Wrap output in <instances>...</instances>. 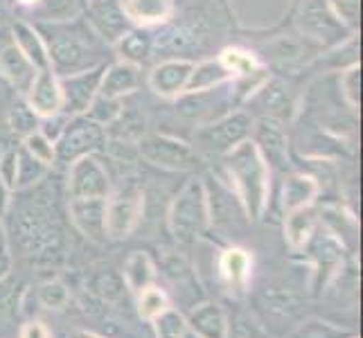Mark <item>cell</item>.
I'll list each match as a JSON object with an SVG mask.
<instances>
[{
    "instance_id": "obj_19",
    "label": "cell",
    "mask_w": 363,
    "mask_h": 338,
    "mask_svg": "<svg viewBox=\"0 0 363 338\" xmlns=\"http://www.w3.org/2000/svg\"><path fill=\"white\" fill-rule=\"evenodd\" d=\"M122 7L131 25L152 30L169 23L177 9V0H122Z\"/></svg>"
},
{
    "instance_id": "obj_29",
    "label": "cell",
    "mask_w": 363,
    "mask_h": 338,
    "mask_svg": "<svg viewBox=\"0 0 363 338\" xmlns=\"http://www.w3.org/2000/svg\"><path fill=\"white\" fill-rule=\"evenodd\" d=\"M154 261L147 253L143 250H135V253L127 259L124 264V273H122V280L127 284V289L133 293H140L143 289H147L149 284L154 282Z\"/></svg>"
},
{
    "instance_id": "obj_24",
    "label": "cell",
    "mask_w": 363,
    "mask_h": 338,
    "mask_svg": "<svg viewBox=\"0 0 363 338\" xmlns=\"http://www.w3.org/2000/svg\"><path fill=\"white\" fill-rule=\"evenodd\" d=\"M316 228H318V212L314 210V205L286 212L284 237L289 248L296 250V253H300V250H305L309 246V240L314 237Z\"/></svg>"
},
{
    "instance_id": "obj_13",
    "label": "cell",
    "mask_w": 363,
    "mask_h": 338,
    "mask_svg": "<svg viewBox=\"0 0 363 338\" xmlns=\"http://www.w3.org/2000/svg\"><path fill=\"white\" fill-rule=\"evenodd\" d=\"M194 61L192 59H162L149 72V89H152L158 97L165 99H177L185 93L187 79H190Z\"/></svg>"
},
{
    "instance_id": "obj_5",
    "label": "cell",
    "mask_w": 363,
    "mask_h": 338,
    "mask_svg": "<svg viewBox=\"0 0 363 338\" xmlns=\"http://www.w3.org/2000/svg\"><path fill=\"white\" fill-rule=\"evenodd\" d=\"M298 28L307 39L328 47L343 43L352 34V30L336 16L330 0H305L298 14Z\"/></svg>"
},
{
    "instance_id": "obj_36",
    "label": "cell",
    "mask_w": 363,
    "mask_h": 338,
    "mask_svg": "<svg viewBox=\"0 0 363 338\" xmlns=\"http://www.w3.org/2000/svg\"><path fill=\"white\" fill-rule=\"evenodd\" d=\"M50 167L41 165L39 160H34L25 149H18V179H16V190H25V187H32L34 183H39L45 171Z\"/></svg>"
},
{
    "instance_id": "obj_45",
    "label": "cell",
    "mask_w": 363,
    "mask_h": 338,
    "mask_svg": "<svg viewBox=\"0 0 363 338\" xmlns=\"http://www.w3.org/2000/svg\"><path fill=\"white\" fill-rule=\"evenodd\" d=\"M21 338H50V332L43 322H28L25 327L21 329Z\"/></svg>"
},
{
    "instance_id": "obj_11",
    "label": "cell",
    "mask_w": 363,
    "mask_h": 338,
    "mask_svg": "<svg viewBox=\"0 0 363 338\" xmlns=\"http://www.w3.org/2000/svg\"><path fill=\"white\" fill-rule=\"evenodd\" d=\"M86 11H89V28L95 36L108 43H116L122 32L131 28L122 0H86Z\"/></svg>"
},
{
    "instance_id": "obj_18",
    "label": "cell",
    "mask_w": 363,
    "mask_h": 338,
    "mask_svg": "<svg viewBox=\"0 0 363 338\" xmlns=\"http://www.w3.org/2000/svg\"><path fill=\"white\" fill-rule=\"evenodd\" d=\"M36 72L39 70L30 64V59L21 52L14 41L0 50V77H3L11 89H16L21 95L28 93Z\"/></svg>"
},
{
    "instance_id": "obj_47",
    "label": "cell",
    "mask_w": 363,
    "mask_h": 338,
    "mask_svg": "<svg viewBox=\"0 0 363 338\" xmlns=\"http://www.w3.org/2000/svg\"><path fill=\"white\" fill-rule=\"evenodd\" d=\"M16 3L21 5V7H28V9H34L36 5L41 3V0H16Z\"/></svg>"
},
{
    "instance_id": "obj_4",
    "label": "cell",
    "mask_w": 363,
    "mask_h": 338,
    "mask_svg": "<svg viewBox=\"0 0 363 338\" xmlns=\"http://www.w3.org/2000/svg\"><path fill=\"white\" fill-rule=\"evenodd\" d=\"M255 118L248 111H230L226 116H221L212 122H206L194 133V145L199 152L208 156H226L228 152L248 140L250 131H253Z\"/></svg>"
},
{
    "instance_id": "obj_49",
    "label": "cell",
    "mask_w": 363,
    "mask_h": 338,
    "mask_svg": "<svg viewBox=\"0 0 363 338\" xmlns=\"http://www.w3.org/2000/svg\"><path fill=\"white\" fill-rule=\"evenodd\" d=\"M0 242H5V237H3V228H0Z\"/></svg>"
},
{
    "instance_id": "obj_48",
    "label": "cell",
    "mask_w": 363,
    "mask_h": 338,
    "mask_svg": "<svg viewBox=\"0 0 363 338\" xmlns=\"http://www.w3.org/2000/svg\"><path fill=\"white\" fill-rule=\"evenodd\" d=\"M68 338H102V336H95V334H89V332H79V334H72Z\"/></svg>"
},
{
    "instance_id": "obj_25",
    "label": "cell",
    "mask_w": 363,
    "mask_h": 338,
    "mask_svg": "<svg viewBox=\"0 0 363 338\" xmlns=\"http://www.w3.org/2000/svg\"><path fill=\"white\" fill-rule=\"evenodd\" d=\"M199 338H228V318L217 303L199 305L185 320Z\"/></svg>"
},
{
    "instance_id": "obj_8",
    "label": "cell",
    "mask_w": 363,
    "mask_h": 338,
    "mask_svg": "<svg viewBox=\"0 0 363 338\" xmlns=\"http://www.w3.org/2000/svg\"><path fill=\"white\" fill-rule=\"evenodd\" d=\"M145 210V192L138 185H127L106 198V237L124 240L133 232Z\"/></svg>"
},
{
    "instance_id": "obj_21",
    "label": "cell",
    "mask_w": 363,
    "mask_h": 338,
    "mask_svg": "<svg viewBox=\"0 0 363 338\" xmlns=\"http://www.w3.org/2000/svg\"><path fill=\"white\" fill-rule=\"evenodd\" d=\"M250 140H253L259 149V154L264 156L269 167H284L286 165V135L280 129L278 122L273 120H262L253 124L250 131Z\"/></svg>"
},
{
    "instance_id": "obj_32",
    "label": "cell",
    "mask_w": 363,
    "mask_h": 338,
    "mask_svg": "<svg viewBox=\"0 0 363 338\" xmlns=\"http://www.w3.org/2000/svg\"><path fill=\"white\" fill-rule=\"evenodd\" d=\"M7 124H9L11 133L18 135L21 140H23V137H28L34 131H39V127H41V116L28 102H25V99H18V102H14V106L9 108Z\"/></svg>"
},
{
    "instance_id": "obj_28",
    "label": "cell",
    "mask_w": 363,
    "mask_h": 338,
    "mask_svg": "<svg viewBox=\"0 0 363 338\" xmlns=\"http://www.w3.org/2000/svg\"><path fill=\"white\" fill-rule=\"evenodd\" d=\"M250 266H253V259L246 253L244 248H228L223 250L221 257H219V271L223 275L230 286L235 289H242V286L248 282V275H250Z\"/></svg>"
},
{
    "instance_id": "obj_10",
    "label": "cell",
    "mask_w": 363,
    "mask_h": 338,
    "mask_svg": "<svg viewBox=\"0 0 363 338\" xmlns=\"http://www.w3.org/2000/svg\"><path fill=\"white\" fill-rule=\"evenodd\" d=\"M68 196L70 198H108L111 181L106 167L91 156H82L68 165Z\"/></svg>"
},
{
    "instance_id": "obj_46",
    "label": "cell",
    "mask_w": 363,
    "mask_h": 338,
    "mask_svg": "<svg viewBox=\"0 0 363 338\" xmlns=\"http://www.w3.org/2000/svg\"><path fill=\"white\" fill-rule=\"evenodd\" d=\"M9 264H11V259H9V253H7V244L0 242V280H3L5 275H7Z\"/></svg>"
},
{
    "instance_id": "obj_30",
    "label": "cell",
    "mask_w": 363,
    "mask_h": 338,
    "mask_svg": "<svg viewBox=\"0 0 363 338\" xmlns=\"http://www.w3.org/2000/svg\"><path fill=\"white\" fill-rule=\"evenodd\" d=\"M86 9V0H41L32 11L39 16V23H61L77 18Z\"/></svg>"
},
{
    "instance_id": "obj_38",
    "label": "cell",
    "mask_w": 363,
    "mask_h": 338,
    "mask_svg": "<svg viewBox=\"0 0 363 338\" xmlns=\"http://www.w3.org/2000/svg\"><path fill=\"white\" fill-rule=\"evenodd\" d=\"M154 325H156L158 338H185V332H187L185 318L174 309L162 311V314L154 320Z\"/></svg>"
},
{
    "instance_id": "obj_15",
    "label": "cell",
    "mask_w": 363,
    "mask_h": 338,
    "mask_svg": "<svg viewBox=\"0 0 363 338\" xmlns=\"http://www.w3.org/2000/svg\"><path fill=\"white\" fill-rule=\"evenodd\" d=\"M201 47V36L187 25H158V32H154V52L167 55V59L179 57L187 59L185 55L194 52Z\"/></svg>"
},
{
    "instance_id": "obj_35",
    "label": "cell",
    "mask_w": 363,
    "mask_h": 338,
    "mask_svg": "<svg viewBox=\"0 0 363 338\" xmlns=\"http://www.w3.org/2000/svg\"><path fill=\"white\" fill-rule=\"evenodd\" d=\"M23 149L28 152L34 160H39L41 165L52 167L57 162V152H55V142L48 140L41 131H34L32 135L23 137Z\"/></svg>"
},
{
    "instance_id": "obj_2",
    "label": "cell",
    "mask_w": 363,
    "mask_h": 338,
    "mask_svg": "<svg viewBox=\"0 0 363 338\" xmlns=\"http://www.w3.org/2000/svg\"><path fill=\"white\" fill-rule=\"evenodd\" d=\"M34 25L43 36L48 57H50V70H52L57 77L82 72V70H89L93 66L102 64L93 41L89 39V34L79 28H74L70 21L34 23Z\"/></svg>"
},
{
    "instance_id": "obj_23",
    "label": "cell",
    "mask_w": 363,
    "mask_h": 338,
    "mask_svg": "<svg viewBox=\"0 0 363 338\" xmlns=\"http://www.w3.org/2000/svg\"><path fill=\"white\" fill-rule=\"evenodd\" d=\"M233 81L230 70L221 64V59H203L194 61L190 79H187L185 93H206V91H217L221 86Z\"/></svg>"
},
{
    "instance_id": "obj_26",
    "label": "cell",
    "mask_w": 363,
    "mask_h": 338,
    "mask_svg": "<svg viewBox=\"0 0 363 338\" xmlns=\"http://www.w3.org/2000/svg\"><path fill=\"white\" fill-rule=\"evenodd\" d=\"M320 192V185L314 176H307V174H291L286 176L282 183V210L284 212H294L300 208L314 205L316 196Z\"/></svg>"
},
{
    "instance_id": "obj_9",
    "label": "cell",
    "mask_w": 363,
    "mask_h": 338,
    "mask_svg": "<svg viewBox=\"0 0 363 338\" xmlns=\"http://www.w3.org/2000/svg\"><path fill=\"white\" fill-rule=\"evenodd\" d=\"M104 68H106V64H99V66L89 68V70L59 77L61 113H66L68 118H74V116H84V113L91 108L93 99L99 93V84H102Z\"/></svg>"
},
{
    "instance_id": "obj_44",
    "label": "cell",
    "mask_w": 363,
    "mask_h": 338,
    "mask_svg": "<svg viewBox=\"0 0 363 338\" xmlns=\"http://www.w3.org/2000/svg\"><path fill=\"white\" fill-rule=\"evenodd\" d=\"M5 142L0 140V156H3V152H5ZM9 205H11V190L7 187V183L0 179V219H3L5 215H7V210H9Z\"/></svg>"
},
{
    "instance_id": "obj_1",
    "label": "cell",
    "mask_w": 363,
    "mask_h": 338,
    "mask_svg": "<svg viewBox=\"0 0 363 338\" xmlns=\"http://www.w3.org/2000/svg\"><path fill=\"white\" fill-rule=\"evenodd\" d=\"M228 179L233 181V192L240 196L246 210L248 221H259L264 217L271 194V167L259 154L257 145L244 140L237 145L233 152L223 156Z\"/></svg>"
},
{
    "instance_id": "obj_43",
    "label": "cell",
    "mask_w": 363,
    "mask_h": 338,
    "mask_svg": "<svg viewBox=\"0 0 363 338\" xmlns=\"http://www.w3.org/2000/svg\"><path fill=\"white\" fill-rule=\"evenodd\" d=\"M68 120H70V118L66 116V113H57V116L41 118V127H39V131L48 137V140L57 142V140H59V135L64 133Z\"/></svg>"
},
{
    "instance_id": "obj_7",
    "label": "cell",
    "mask_w": 363,
    "mask_h": 338,
    "mask_svg": "<svg viewBox=\"0 0 363 338\" xmlns=\"http://www.w3.org/2000/svg\"><path fill=\"white\" fill-rule=\"evenodd\" d=\"M140 156L152 162L154 167L167 171H190L196 165V152L192 145H187L174 135L165 133H147L138 142Z\"/></svg>"
},
{
    "instance_id": "obj_31",
    "label": "cell",
    "mask_w": 363,
    "mask_h": 338,
    "mask_svg": "<svg viewBox=\"0 0 363 338\" xmlns=\"http://www.w3.org/2000/svg\"><path fill=\"white\" fill-rule=\"evenodd\" d=\"M219 59H221V64L230 70L233 79L253 77V74L264 70L259 61H257V57L250 52V50H244V47H226L219 55Z\"/></svg>"
},
{
    "instance_id": "obj_27",
    "label": "cell",
    "mask_w": 363,
    "mask_h": 338,
    "mask_svg": "<svg viewBox=\"0 0 363 338\" xmlns=\"http://www.w3.org/2000/svg\"><path fill=\"white\" fill-rule=\"evenodd\" d=\"M11 34H14V43L21 52L30 59V64L36 70H48L50 68V57H48V47L41 32L36 30V25L18 21L11 28Z\"/></svg>"
},
{
    "instance_id": "obj_12",
    "label": "cell",
    "mask_w": 363,
    "mask_h": 338,
    "mask_svg": "<svg viewBox=\"0 0 363 338\" xmlns=\"http://www.w3.org/2000/svg\"><path fill=\"white\" fill-rule=\"evenodd\" d=\"M246 102L248 106H255L259 111L262 120H273L280 124L291 120L294 116V99L289 86L280 79H267Z\"/></svg>"
},
{
    "instance_id": "obj_6",
    "label": "cell",
    "mask_w": 363,
    "mask_h": 338,
    "mask_svg": "<svg viewBox=\"0 0 363 338\" xmlns=\"http://www.w3.org/2000/svg\"><path fill=\"white\" fill-rule=\"evenodd\" d=\"M106 145V129L86 116H74L68 120L64 133L55 142L57 162L70 165L82 156H91Z\"/></svg>"
},
{
    "instance_id": "obj_39",
    "label": "cell",
    "mask_w": 363,
    "mask_h": 338,
    "mask_svg": "<svg viewBox=\"0 0 363 338\" xmlns=\"http://www.w3.org/2000/svg\"><path fill=\"white\" fill-rule=\"evenodd\" d=\"M68 289H66V284L64 282H48L43 284L41 289H39V300H41V305L48 307V309H61V307H66L68 305Z\"/></svg>"
},
{
    "instance_id": "obj_33",
    "label": "cell",
    "mask_w": 363,
    "mask_h": 338,
    "mask_svg": "<svg viewBox=\"0 0 363 338\" xmlns=\"http://www.w3.org/2000/svg\"><path fill=\"white\" fill-rule=\"evenodd\" d=\"M169 309V298L167 293L158 289V286L149 284L147 289H143L138 293V311H140V318L154 322L162 311Z\"/></svg>"
},
{
    "instance_id": "obj_14",
    "label": "cell",
    "mask_w": 363,
    "mask_h": 338,
    "mask_svg": "<svg viewBox=\"0 0 363 338\" xmlns=\"http://www.w3.org/2000/svg\"><path fill=\"white\" fill-rule=\"evenodd\" d=\"M70 219L77 230L93 242L106 240V198H70Z\"/></svg>"
},
{
    "instance_id": "obj_16",
    "label": "cell",
    "mask_w": 363,
    "mask_h": 338,
    "mask_svg": "<svg viewBox=\"0 0 363 338\" xmlns=\"http://www.w3.org/2000/svg\"><path fill=\"white\" fill-rule=\"evenodd\" d=\"M23 99L28 102L41 118H50L61 113V86L59 77L52 70H39L36 72L34 81L30 84L28 93L23 95Z\"/></svg>"
},
{
    "instance_id": "obj_34",
    "label": "cell",
    "mask_w": 363,
    "mask_h": 338,
    "mask_svg": "<svg viewBox=\"0 0 363 338\" xmlns=\"http://www.w3.org/2000/svg\"><path fill=\"white\" fill-rule=\"evenodd\" d=\"M124 113V106H122V99H113V97H104V95H99L93 99V104L91 108L84 113L86 118H91L93 122L97 124H102V127L106 129L108 124H113L120 116Z\"/></svg>"
},
{
    "instance_id": "obj_40",
    "label": "cell",
    "mask_w": 363,
    "mask_h": 338,
    "mask_svg": "<svg viewBox=\"0 0 363 338\" xmlns=\"http://www.w3.org/2000/svg\"><path fill=\"white\" fill-rule=\"evenodd\" d=\"M0 179L7 183L11 192L16 190V179H18V149L5 147L3 156H0Z\"/></svg>"
},
{
    "instance_id": "obj_20",
    "label": "cell",
    "mask_w": 363,
    "mask_h": 338,
    "mask_svg": "<svg viewBox=\"0 0 363 338\" xmlns=\"http://www.w3.org/2000/svg\"><path fill=\"white\" fill-rule=\"evenodd\" d=\"M309 244L314 248L318 286H325L343 264V244L341 240H336L332 232H320V235L314 232Z\"/></svg>"
},
{
    "instance_id": "obj_17",
    "label": "cell",
    "mask_w": 363,
    "mask_h": 338,
    "mask_svg": "<svg viewBox=\"0 0 363 338\" xmlns=\"http://www.w3.org/2000/svg\"><path fill=\"white\" fill-rule=\"evenodd\" d=\"M143 81V68L129 64V61H116L104 68L102 84H99V95L113 97V99H124L127 95L135 93L140 89Z\"/></svg>"
},
{
    "instance_id": "obj_3",
    "label": "cell",
    "mask_w": 363,
    "mask_h": 338,
    "mask_svg": "<svg viewBox=\"0 0 363 338\" xmlns=\"http://www.w3.org/2000/svg\"><path fill=\"white\" fill-rule=\"evenodd\" d=\"M169 230L181 244H192L210 225V208L206 185L201 181H190L169 205Z\"/></svg>"
},
{
    "instance_id": "obj_42",
    "label": "cell",
    "mask_w": 363,
    "mask_h": 338,
    "mask_svg": "<svg viewBox=\"0 0 363 338\" xmlns=\"http://www.w3.org/2000/svg\"><path fill=\"white\" fill-rule=\"evenodd\" d=\"M122 289H124V280L116 278L113 273H106V275H99L95 280V291L102 295L108 303H113L122 295Z\"/></svg>"
},
{
    "instance_id": "obj_22",
    "label": "cell",
    "mask_w": 363,
    "mask_h": 338,
    "mask_svg": "<svg viewBox=\"0 0 363 338\" xmlns=\"http://www.w3.org/2000/svg\"><path fill=\"white\" fill-rule=\"evenodd\" d=\"M113 45L120 61H129V64L143 68L154 55V32L131 25L127 32H122V36Z\"/></svg>"
},
{
    "instance_id": "obj_37",
    "label": "cell",
    "mask_w": 363,
    "mask_h": 338,
    "mask_svg": "<svg viewBox=\"0 0 363 338\" xmlns=\"http://www.w3.org/2000/svg\"><path fill=\"white\" fill-rule=\"evenodd\" d=\"M341 93L345 104L357 111L361 106V68L359 64L347 66L341 74Z\"/></svg>"
},
{
    "instance_id": "obj_41",
    "label": "cell",
    "mask_w": 363,
    "mask_h": 338,
    "mask_svg": "<svg viewBox=\"0 0 363 338\" xmlns=\"http://www.w3.org/2000/svg\"><path fill=\"white\" fill-rule=\"evenodd\" d=\"M332 9L336 11L339 16L350 30H357V23H359V9H361V0H330Z\"/></svg>"
}]
</instances>
